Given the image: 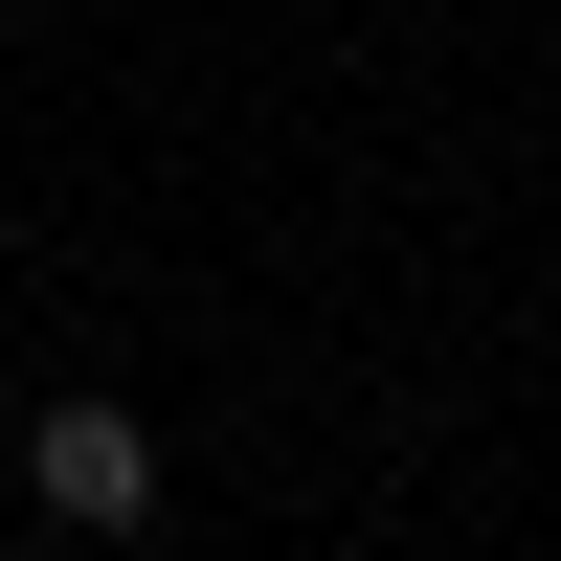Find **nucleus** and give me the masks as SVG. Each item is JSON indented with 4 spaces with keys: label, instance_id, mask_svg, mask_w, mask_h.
Listing matches in <instances>:
<instances>
[{
    "label": "nucleus",
    "instance_id": "1",
    "mask_svg": "<svg viewBox=\"0 0 561 561\" xmlns=\"http://www.w3.org/2000/svg\"><path fill=\"white\" fill-rule=\"evenodd\" d=\"M23 517H68V539H135V517H158V427H135L113 382L23 404Z\"/></svg>",
    "mask_w": 561,
    "mask_h": 561
}]
</instances>
